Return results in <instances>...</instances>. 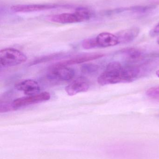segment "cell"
Here are the masks:
<instances>
[{"label":"cell","mask_w":159,"mask_h":159,"mask_svg":"<svg viewBox=\"0 0 159 159\" xmlns=\"http://www.w3.org/2000/svg\"><path fill=\"white\" fill-rule=\"evenodd\" d=\"M75 71L68 67H54L51 66L48 76L49 79L57 81H68L72 79Z\"/></svg>","instance_id":"cell-4"},{"label":"cell","mask_w":159,"mask_h":159,"mask_svg":"<svg viewBox=\"0 0 159 159\" xmlns=\"http://www.w3.org/2000/svg\"><path fill=\"white\" fill-rule=\"evenodd\" d=\"M122 54L126 55V57L132 60H136L140 58L142 56L141 51L136 48H129L122 49L121 51Z\"/></svg>","instance_id":"cell-12"},{"label":"cell","mask_w":159,"mask_h":159,"mask_svg":"<svg viewBox=\"0 0 159 159\" xmlns=\"http://www.w3.org/2000/svg\"><path fill=\"white\" fill-rule=\"evenodd\" d=\"M104 56V54L99 53L84 54V55H80V56L74 57L67 60L58 62L52 66L54 67H68L70 65H73V64H80L87 61L95 60L101 58Z\"/></svg>","instance_id":"cell-5"},{"label":"cell","mask_w":159,"mask_h":159,"mask_svg":"<svg viewBox=\"0 0 159 159\" xmlns=\"http://www.w3.org/2000/svg\"><path fill=\"white\" fill-rule=\"evenodd\" d=\"M89 88V83L88 80L80 77L75 80L66 86L65 90L68 95L73 96L80 93L87 92Z\"/></svg>","instance_id":"cell-7"},{"label":"cell","mask_w":159,"mask_h":159,"mask_svg":"<svg viewBox=\"0 0 159 159\" xmlns=\"http://www.w3.org/2000/svg\"><path fill=\"white\" fill-rule=\"evenodd\" d=\"M157 42L158 44L159 45V37L157 39Z\"/></svg>","instance_id":"cell-20"},{"label":"cell","mask_w":159,"mask_h":159,"mask_svg":"<svg viewBox=\"0 0 159 159\" xmlns=\"http://www.w3.org/2000/svg\"><path fill=\"white\" fill-rule=\"evenodd\" d=\"M146 94L151 98H159V86L148 89L147 91Z\"/></svg>","instance_id":"cell-16"},{"label":"cell","mask_w":159,"mask_h":159,"mask_svg":"<svg viewBox=\"0 0 159 159\" xmlns=\"http://www.w3.org/2000/svg\"><path fill=\"white\" fill-rule=\"evenodd\" d=\"M140 73V69L137 66H123L118 61H113L107 65L97 81L101 86L128 83L136 79Z\"/></svg>","instance_id":"cell-1"},{"label":"cell","mask_w":159,"mask_h":159,"mask_svg":"<svg viewBox=\"0 0 159 159\" xmlns=\"http://www.w3.org/2000/svg\"><path fill=\"white\" fill-rule=\"evenodd\" d=\"M140 31L139 28L133 27L120 31L116 35L118 38L119 43H126L133 41L138 36Z\"/></svg>","instance_id":"cell-11"},{"label":"cell","mask_w":159,"mask_h":159,"mask_svg":"<svg viewBox=\"0 0 159 159\" xmlns=\"http://www.w3.org/2000/svg\"><path fill=\"white\" fill-rule=\"evenodd\" d=\"M99 67L96 64L87 63L83 64L81 67V71L84 73L91 74L95 72L98 70Z\"/></svg>","instance_id":"cell-14"},{"label":"cell","mask_w":159,"mask_h":159,"mask_svg":"<svg viewBox=\"0 0 159 159\" xmlns=\"http://www.w3.org/2000/svg\"><path fill=\"white\" fill-rule=\"evenodd\" d=\"M96 41L98 48L110 47L119 43L117 35L109 32L101 33L96 37Z\"/></svg>","instance_id":"cell-9"},{"label":"cell","mask_w":159,"mask_h":159,"mask_svg":"<svg viewBox=\"0 0 159 159\" xmlns=\"http://www.w3.org/2000/svg\"><path fill=\"white\" fill-rule=\"evenodd\" d=\"M27 60V56L18 49L6 48L0 51V63L3 67L16 66L25 62Z\"/></svg>","instance_id":"cell-2"},{"label":"cell","mask_w":159,"mask_h":159,"mask_svg":"<svg viewBox=\"0 0 159 159\" xmlns=\"http://www.w3.org/2000/svg\"><path fill=\"white\" fill-rule=\"evenodd\" d=\"M156 75H157V76L159 78V70H158L156 72Z\"/></svg>","instance_id":"cell-19"},{"label":"cell","mask_w":159,"mask_h":159,"mask_svg":"<svg viewBox=\"0 0 159 159\" xmlns=\"http://www.w3.org/2000/svg\"><path fill=\"white\" fill-rule=\"evenodd\" d=\"M50 99V93L47 92H44L34 95L18 98L13 101V103L15 107L18 108L22 107L45 102Z\"/></svg>","instance_id":"cell-3"},{"label":"cell","mask_w":159,"mask_h":159,"mask_svg":"<svg viewBox=\"0 0 159 159\" xmlns=\"http://www.w3.org/2000/svg\"><path fill=\"white\" fill-rule=\"evenodd\" d=\"M57 7V5L51 4L16 5L11 7V9L15 12L28 13L53 9Z\"/></svg>","instance_id":"cell-8"},{"label":"cell","mask_w":159,"mask_h":159,"mask_svg":"<svg viewBox=\"0 0 159 159\" xmlns=\"http://www.w3.org/2000/svg\"><path fill=\"white\" fill-rule=\"evenodd\" d=\"M50 20L53 22L61 24H69L84 21L82 18L76 12L54 15L50 17Z\"/></svg>","instance_id":"cell-10"},{"label":"cell","mask_w":159,"mask_h":159,"mask_svg":"<svg viewBox=\"0 0 159 159\" xmlns=\"http://www.w3.org/2000/svg\"><path fill=\"white\" fill-rule=\"evenodd\" d=\"M16 109V108L15 107V106L13 104V102L11 104H3V105H2L1 104V113L7 112V111H11V110H14V109Z\"/></svg>","instance_id":"cell-17"},{"label":"cell","mask_w":159,"mask_h":159,"mask_svg":"<svg viewBox=\"0 0 159 159\" xmlns=\"http://www.w3.org/2000/svg\"><path fill=\"white\" fill-rule=\"evenodd\" d=\"M75 12L79 15L84 21L88 20L92 16L91 11L87 7H78L77 8Z\"/></svg>","instance_id":"cell-13"},{"label":"cell","mask_w":159,"mask_h":159,"mask_svg":"<svg viewBox=\"0 0 159 159\" xmlns=\"http://www.w3.org/2000/svg\"><path fill=\"white\" fill-rule=\"evenodd\" d=\"M153 32L155 33H159V23L155 27L153 30Z\"/></svg>","instance_id":"cell-18"},{"label":"cell","mask_w":159,"mask_h":159,"mask_svg":"<svg viewBox=\"0 0 159 159\" xmlns=\"http://www.w3.org/2000/svg\"><path fill=\"white\" fill-rule=\"evenodd\" d=\"M15 88L28 96L39 93L41 90L38 82L31 79L25 80L16 83Z\"/></svg>","instance_id":"cell-6"},{"label":"cell","mask_w":159,"mask_h":159,"mask_svg":"<svg viewBox=\"0 0 159 159\" xmlns=\"http://www.w3.org/2000/svg\"><path fill=\"white\" fill-rule=\"evenodd\" d=\"M82 46L85 49H92L98 48L96 38L86 39L82 43Z\"/></svg>","instance_id":"cell-15"}]
</instances>
